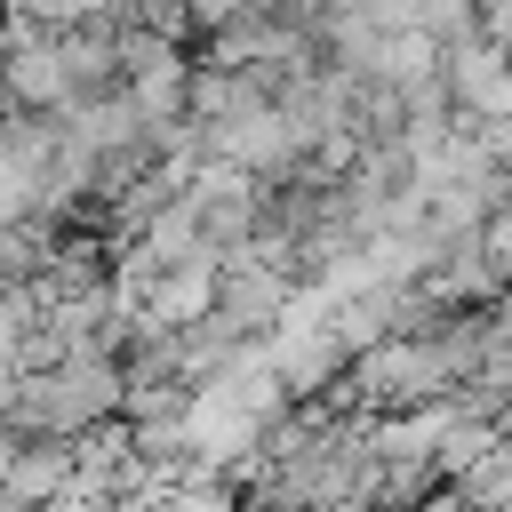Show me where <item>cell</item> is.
<instances>
[{
  "mask_svg": "<svg viewBox=\"0 0 512 512\" xmlns=\"http://www.w3.org/2000/svg\"><path fill=\"white\" fill-rule=\"evenodd\" d=\"M456 496H464L472 512H504V504H512V440H488V448L456 472Z\"/></svg>",
  "mask_w": 512,
  "mask_h": 512,
  "instance_id": "1",
  "label": "cell"
},
{
  "mask_svg": "<svg viewBox=\"0 0 512 512\" xmlns=\"http://www.w3.org/2000/svg\"><path fill=\"white\" fill-rule=\"evenodd\" d=\"M160 512H232V496H224L216 480H184V488H176Z\"/></svg>",
  "mask_w": 512,
  "mask_h": 512,
  "instance_id": "2",
  "label": "cell"
},
{
  "mask_svg": "<svg viewBox=\"0 0 512 512\" xmlns=\"http://www.w3.org/2000/svg\"><path fill=\"white\" fill-rule=\"evenodd\" d=\"M504 176H512V160H504Z\"/></svg>",
  "mask_w": 512,
  "mask_h": 512,
  "instance_id": "3",
  "label": "cell"
}]
</instances>
